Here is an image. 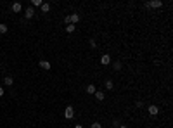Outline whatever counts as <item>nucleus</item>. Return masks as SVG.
I'll list each match as a JSON object with an SVG mask.
<instances>
[{"mask_svg":"<svg viewBox=\"0 0 173 128\" xmlns=\"http://www.w3.org/2000/svg\"><path fill=\"white\" fill-rule=\"evenodd\" d=\"M73 116H75V109H73L71 106H68L66 111H64V118H66V119H73Z\"/></svg>","mask_w":173,"mask_h":128,"instance_id":"f257e3e1","label":"nucleus"},{"mask_svg":"<svg viewBox=\"0 0 173 128\" xmlns=\"http://www.w3.org/2000/svg\"><path fill=\"white\" fill-rule=\"evenodd\" d=\"M33 16H35V9H33V7H28V9L24 11V18H26V19H31Z\"/></svg>","mask_w":173,"mask_h":128,"instance_id":"f03ea898","label":"nucleus"},{"mask_svg":"<svg viewBox=\"0 0 173 128\" xmlns=\"http://www.w3.org/2000/svg\"><path fill=\"white\" fill-rule=\"evenodd\" d=\"M145 5H147V7H161L163 2H161V0H152V2H147Z\"/></svg>","mask_w":173,"mask_h":128,"instance_id":"7ed1b4c3","label":"nucleus"},{"mask_svg":"<svg viewBox=\"0 0 173 128\" xmlns=\"http://www.w3.org/2000/svg\"><path fill=\"white\" fill-rule=\"evenodd\" d=\"M11 9H12V12H21V11H23V5H21L19 2H14Z\"/></svg>","mask_w":173,"mask_h":128,"instance_id":"20e7f679","label":"nucleus"},{"mask_svg":"<svg viewBox=\"0 0 173 128\" xmlns=\"http://www.w3.org/2000/svg\"><path fill=\"white\" fill-rule=\"evenodd\" d=\"M109 62H111V55H109V54H106V55H102V57H100V64L107 66Z\"/></svg>","mask_w":173,"mask_h":128,"instance_id":"39448f33","label":"nucleus"},{"mask_svg":"<svg viewBox=\"0 0 173 128\" xmlns=\"http://www.w3.org/2000/svg\"><path fill=\"white\" fill-rule=\"evenodd\" d=\"M38 66H40L42 69H45V71H49L52 68L50 66V62H47V61H40V62H38Z\"/></svg>","mask_w":173,"mask_h":128,"instance_id":"423d86ee","label":"nucleus"},{"mask_svg":"<svg viewBox=\"0 0 173 128\" xmlns=\"http://www.w3.org/2000/svg\"><path fill=\"white\" fill-rule=\"evenodd\" d=\"M149 114L151 116H156V114H158V113H159V109H158V106H149Z\"/></svg>","mask_w":173,"mask_h":128,"instance_id":"0eeeda50","label":"nucleus"},{"mask_svg":"<svg viewBox=\"0 0 173 128\" xmlns=\"http://www.w3.org/2000/svg\"><path fill=\"white\" fill-rule=\"evenodd\" d=\"M69 19H71V24L80 23V16H78V14H71V16H69Z\"/></svg>","mask_w":173,"mask_h":128,"instance_id":"6e6552de","label":"nucleus"},{"mask_svg":"<svg viewBox=\"0 0 173 128\" xmlns=\"http://www.w3.org/2000/svg\"><path fill=\"white\" fill-rule=\"evenodd\" d=\"M95 99H97L99 102H102V100L106 99V95H104V92H95Z\"/></svg>","mask_w":173,"mask_h":128,"instance_id":"1a4fd4ad","label":"nucleus"},{"mask_svg":"<svg viewBox=\"0 0 173 128\" xmlns=\"http://www.w3.org/2000/svg\"><path fill=\"white\" fill-rule=\"evenodd\" d=\"M40 9H42V12H49V11H50V4H45V2H43Z\"/></svg>","mask_w":173,"mask_h":128,"instance_id":"9d476101","label":"nucleus"},{"mask_svg":"<svg viewBox=\"0 0 173 128\" xmlns=\"http://www.w3.org/2000/svg\"><path fill=\"white\" fill-rule=\"evenodd\" d=\"M104 87L107 88V90H113V87H114V85H113V82H111V80H106V83H104Z\"/></svg>","mask_w":173,"mask_h":128,"instance_id":"9b49d317","label":"nucleus"},{"mask_svg":"<svg viewBox=\"0 0 173 128\" xmlns=\"http://www.w3.org/2000/svg\"><path fill=\"white\" fill-rule=\"evenodd\" d=\"M86 92H88V93H95V92H97L95 85H88V87H86Z\"/></svg>","mask_w":173,"mask_h":128,"instance_id":"f8f14e48","label":"nucleus"},{"mask_svg":"<svg viewBox=\"0 0 173 128\" xmlns=\"http://www.w3.org/2000/svg\"><path fill=\"white\" fill-rule=\"evenodd\" d=\"M75 29H76V26H75V24H68V26H66V31H68V33H73Z\"/></svg>","mask_w":173,"mask_h":128,"instance_id":"ddd939ff","label":"nucleus"},{"mask_svg":"<svg viewBox=\"0 0 173 128\" xmlns=\"http://www.w3.org/2000/svg\"><path fill=\"white\" fill-rule=\"evenodd\" d=\"M4 83H5V85H9V87H11L12 83H14V80H12L11 76H5V80H4Z\"/></svg>","mask_w":173,"mask_h":128,"instance_id":"4468645a","label":"nucleus"},{"mask_svg":"<svg viewBox=\"0 0 173 128\" xmlns=\"http://www.w3.org/2000/svg\"><path fill=\"white\" fill-rule=\"evenodd\" d=\"M113 68H114L116 71H120V69H121V61H114V64H113Z\"/></svg>","mask_w":173,"mask_h":128,"instance_id":"2eb2a0df","label":"nucleus"},{"mask_svg":"<svg viewBox=\"0 0 173 128\" xmlns=\"http://www.w3.org/2000/svg\"><path fill=\"white\" fill-rule=\"evenodd\" d=\"M31 4H33V7H42V4H43V2H42V0H33Z\"/></svg>","mask_w":173,"mask_h":128,"instance_id":"dca6fc26","label":"nucleus"},{"mask_svg":"<svg viewBox=\"0 0 173 128\" xmlns=\"http://www.w3.org/2000/svg\"><path fill=\"white\" fill-rule=\"evenodd\" d=\"M7 24H0V33H7Z\"/></svg>","mask_w":173,"mask_h":128,"instance_id":"f3484780","label":"nucleus"},{"mask_svg":"<svg viewBox=\"0 0 173 128\" xmlns=\"http://www.w3.org/2000/svg\"><path fill=\"white\" fill-rule=\"evenodd\" d=\"M90 128H102V125H100V123H92V125H90Z\"/></svg>","mask_w":173,"mask_h":128,"instance_id":"a211bd4d","label":"nucleus"},{"mask_svg":"<svg viewBox=\"0 0 173 128\" xmlns=\"http://www.w3.org/2000/svg\"><path fill=\"white\" fill-rule=\"evenodd\" d=\"M64 24H66V26H68V24H71V19H69V16H66V18H64Z\"/></svg>","mask_w":173,"mask_h":128,"instance_id":"6ab92c4d","label":"nucleus"},{"mask_svg":"<svg viewBox=\"0 0 173 128\" xmlns=\"http://www.w3.org/2000/svg\"><path fill=\"white\" fill-rule=\"evenodd\" d=\"M120 125H121V123H120V119H114V121H113V126H116V128H118Z\"/></svg>","mask_w":173,"mask_h":128,"instance_id":"aec40b11","label":"nucleus"},{"mask_svg":"<svg viewBox=\"0 0 173 128\" xmlns=\"http://www.w3.org/2000/svg\"><path fill=\"white\" fill-rule=\"evenodd\" d=\"M90 47H92V49H95V47H97V43H95L93 40H90Z\"/></svg>","mask_w":173,"mask_h":128,"instance_id":"412c9836","label":"nucleus"},{"mask_svg":"<svg viewBox=\"0 0 173 128\" xmlns=\"http://www.w3.org/2000/svg\"><path fill=\"white\" fill-rule=\"evenodd\" d=\"M2 95H4V88L0 87V97H2Z\"/></svg>","mask_w":173,"mask_h":128,"instance_id":"4be33fe9","label":"nucleus"},{"mask_svg":"<svg viewBox=\"0 0 173 128\" xmlns=\"http://www.w3.org/2000/svg\"><path fill=\"white\" fill-rule=\"evenodd\" d=\"M118 128H128V126H127V125H120Z\"/></svg>","mask_w":173,"mask_h":128,"instance_id":"5701e85b","label":"nucleus"},{"mask_svg":"<svg viewBox=\"0 0 173 128\" xmlns=\"http://www.w3.org/2000/svg\"><path fill=\"white\" fill-rule=\"evenodd\" d=\"M75 128H83V126H81V125H75Z\"/></svg>","mask_w":173,"mask_h":128,"instance_id":"b1692460","label":"nucleus"}]
</instances>
